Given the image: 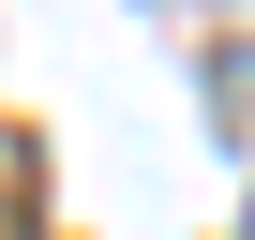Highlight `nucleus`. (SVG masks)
I'll return each mask as SVG.
<instances>
[{"label":"nucleus","mask_w":255,"mask_h":240,"mask_svg":"<svg viewBox=\"0 0 255 240\" xmlns=\"http://www.w3.org/2000/svg\"><path fill=\"white\" fill-rule=\"evenodd\" d=\"M240 240H255V210H240Z\"/></svg>","instance_id":"obj_1"}]
</instances>
